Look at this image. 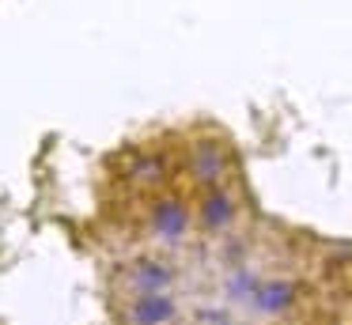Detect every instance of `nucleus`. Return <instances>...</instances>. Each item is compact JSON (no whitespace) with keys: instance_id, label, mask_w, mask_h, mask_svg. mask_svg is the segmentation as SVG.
Listing matches in <instances>:
<instances>
[{"instance_id":"obj_3","label":"nucleus","mask_w":352,"mask_h":325,"mask_svg":"<svg viewBox=\"0 0 352 325\" xmlns=\"http://www.w3.org/2000/svg\"><path fill=\"white\" fill-rule=\"evenodd\" d=\"M243 193L235 181H216V186L193 189V227L205 238H228L243 223Z\"/></svg>"},{"instance_id":"obj_10","label":"nucleus","mask_w":352,"mask_h":325,"mask_svg":"<svg viewBox=\"0 0 352 325\" xmlns=\"http://www.w3.org/2000/svg\"><path fill=\"white\" fill-rule=\"evenodd\" d=\"M269 325H303V322H296V317H292V322H269Z\"/></svg>"},{"instance_id":"obj_9","label":"nucleus","mask_w":352,"mask_h":325,"mask_svg":"<svg viewBox=\"0 0 352 325\" xmlns=\"http://www.w3.org/2000/svg\"><path fill=\"white\" fill-rule=\"evenodd\" d=\"M193 325H254L250 317H239L231 306H197L193 310Z\"/></svg>"},{"instance_id":"obj_8","label":"nucleus","mask_w":352,"mask_h":325,"mask_svg":"<svg viewBox=\"0 0 352 325\" xmlns=\"http://www.w3.org/2000/svg\"><path fill=\"white\" fill-rule=\"evenodd\" d=\"M261 280V269L250 261H239V265H228V272H223L220 280V295H223V306L231 310H243L246 302H250L254 287H258Z\"/></svg>"},{"instance_id":"obj_4","label":"nucleus","mask_w":352,"mask_h":325,"mask_svg":"<svg viewBox=\"0 0 352 325\" xmlns=\"http://www.w3.org/2000/svg\"><path fill=\"white\" fill-rule=\"evenodd\" d=\"M182 170H186V181L193 189L216 186V181H231V174H235V151H231V144L223 136L201 133L186 144Z\"/></svg>"},{"instance_id":"obj_2","label":"nucleus","mask_w":352,"mask_h":325,"mask_svg":"<svg viewBox=\"0 0 352 325\" xmlns=\"http://www.w3.org/2000/svg\"><path fill=\"white\" fill-rule=\"evenodd\" d=\"M307 306V284L292 272H273L261 276L254 287L250 302L243 306V314L254 325H269V322H292L299 317V310Z\"/></svg>"},{"instance_id":"obj_6","label":"nucleus","mask_w":352,"mask_h":325,"mask_svg":"<svg viewBox=\"0 0 352 325\" xmlns=\"http://www.w3.org/2000/svg\"><path fill=\"white\" fill-rule=\"evenodd\" d=\"M186 302L178 291H137L122 295L118 322L122 325H182Z\"/></svg>"},{"instance_id":"obj_1","label":"nucleus","mask_w":352,"mask_h":325,"mask_svg":"<svg viewBox=\"0 0 352 325\" xmlns=\"http://www.w3.org/2000/svg\"><path fill=\"white\" fill-rule=\"evenodd\" d=\"M140 231H144L148 242L163 249H178L197 234L193 227V201L175 189H155V193H144V204H140Z\"/></svg>"},{"instance_id":"obj_7","label":"nucleus","mask_w":352,"mask_h":325,"mask_svg":"<svg viewBox=\"0 0 352 325\" xmlns=\"http://www.w3.org/2000/svg\"><path fill=\"white\" fill-rule=\"evenodd\" d=\"M170 170H175V159L163 148H144L137 155H129L125 163V181L140 193H155V189H167Z\"/></svg>"},{"instance_id":"obj_5","label":"nucleus","mask_w":352,"mask_h":325,"mask_svg":"<svg viewBox=\"0 0 352 325\" xmlns=\"http://www.w3.org/2000/svg\"><path fill=\"white\" fill-rule=\"evenodd\" d=\"M182 269L170 257L155 254V249H140V254L125 257L114 269V284L122 295H137V291H175Z\"/></svg>"}]
</instances>
